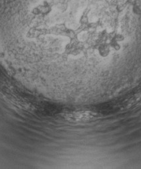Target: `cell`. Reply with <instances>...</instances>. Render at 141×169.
<instances>
[{
    "label": "cell",
    "instance_id": "1",
    "mask_svg": "<svg viewBox=\"0 0 141 169\" xmlns=\"http://www.w3.org/2000/svg\"><path fill=\"white\" fill-rule=\"evenodd\" d=\"M97 114L92 112H77L67 113L65 117L66 120L72 122H81L93 120L96 118Z\"/></svg>",
    "mask_w": 141,
    "mask_h": 169
},
{
    "label": "cell",
    "instance_id": "2",
    "mask_svg": "<svg viewBox=\"0 0 141 169\" xmlns=\"http://www.w3.org/2000/svg\"><path fill=\"white\" fill-rule=\"evenodd\" d=\"M110 45L111 47L113 48L116 50V51H118V50H119L120 48V46L119 45V44H118L116 41H113V42H112V43H110Z\"/></svg>",
    "mask_w": 141,
    "mask_h": 169
}]
</instances>
